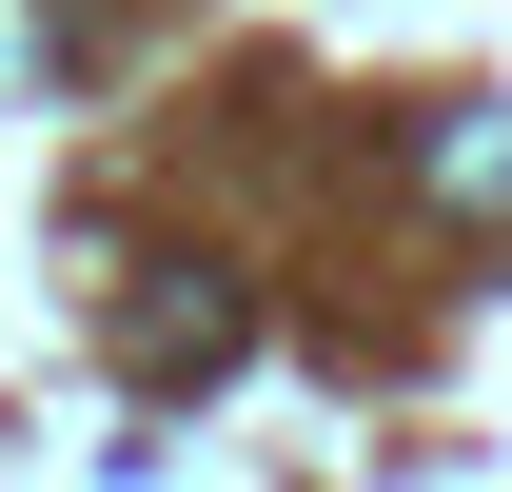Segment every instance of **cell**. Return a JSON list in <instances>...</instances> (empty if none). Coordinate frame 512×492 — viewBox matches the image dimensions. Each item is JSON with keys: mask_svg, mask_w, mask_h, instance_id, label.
Returning <instances> with one entry per match:
<instances>
[{"mask_svg": "<svg viewBox=\"0 0 512 492\" xmlns=\"http://www.w3.org/2000/svg\"><path fill=\"white\" fill-rule=\"evenodd\" d=\"M237 335H256V315H237V276H197V256H158V276H138V315H119V355L158 374V394H178V374H217Z\"/></svg>", "mask_w": 512, "mask_h": 492, "instance_id": "cell-1", "label": "cell"}]
</instances>
